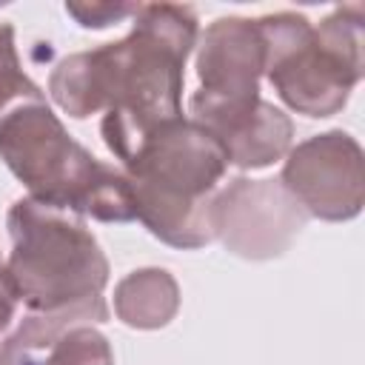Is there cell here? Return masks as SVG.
<instances>
[{
  "label": "cell",
  "instance_id": "cell-5",
  "mask_svg": "<svg viewBox=\"0 0 365 365\" xmlns=\"http://www.w3.org/2000/svg\"><path fill=\"white\" fill-rule=\"evenodd\" d=\"M265 40V77L297 114L322 120L345 108L365 71V11L339 6L317 26L297 11L257 17Z\"/></svg>",
  "mask_w": 365,
  "mask_h": 365
},
{
  "label": "cell",
  "instance_id": "cell-2",
  "mask_svg": "<svg viewBox=\"0 0 365 365\" xmlns=\"http://www.w3.org/2000/svg\"><path fill=\"white\" fill-rule=\"evenodd\" d=\"M0 160L43 205L100 222L137 220L123 168L100 163L80 145L46 100L20 103L0 114Z\"/></svg>",
  "mask_w": 365,
  "mask_h": 365
},
{
  "label": "cell",
  "instance_id": "cell-8",
  "mask_svg": "<svg viewBox=\"0 0 365 365\" xmlns=\"http://www.w3.org/2000/svg\"><path fill=\"white\" fill-rule=\"evenodd\" d=\"M279 182L308 217L345 222L365 205V154L348 131L331 128L291 145Z\"/></svg>",
  "mask_w": 365,
  "mask_h": 365
},
{
  "label": "cell",
  "instance_id": "cell-13",
  "mask_svg": "<svg viewBox=\"0 0 365 365\" xmlns=\"http://www.w3.org/2000/svg\"><path fill=\"white\" fill-rule=\"evenodd\" d=\"M17 302H20L17 288H14L11 277H9V268H6L3 259H0V334H3V331L9 328V322L14 319Z\"/></svg>",
  "mask_w": 365,
  "mask_h": 365
},
{
  "label": "cell",
  "instance_id": "cell-10",
  "mask_svg": "<svg viewBox=\"0 0 365 365\" xmlns=\"http://www.w3.org/2000/svg\"><path fill=\"white\" fill-rule=\"evenodd\" d=\"M40 365H114V351L97 328L71 325L46 348Z\"/></svg>",
  "mask_w": 365,
  "mask_h": 365
},
{
  "label": "cell",
  "instance_id": "cell-6",
  "mask_svg": "<svg viewBox=\"0 0 365 365\" xmlns=\"http://www.w3.org/2000/svg\"><path fill=\"white\" fill-rule=\"evenodd\" d=\"M194 48L200 88L188 100V114L228 148L257 125L265 106L259 97V77L265 74L259 23L234 14L217 17Z\"/></svg>",
  "mask_w": 365,
  "mask_h": 365
},
{
  "label": "cell",
  "instance_id": "cell-11",
  "mask_svg": "<svg viewBox=\"0 0 365 365\" xmlns=\"http://www.w3.org/2000/svg\"><path fill=\"white\" fill-rule=\"evenodd\" d=\"M43 88L23 71L14 43V26L0 23V114L20 103H43Z\"/></svg>",
  "mask_w": 365,
  "mask_h": 365
},
{
  "label": "cell",
  "instance_id": "cell-1",
  "mask_svg": "<svg viewBox=\"0 0 365 365\" xmlns=\"http://www.w3.org/2000/svg\"><path fill=\"white\" fill-rule=\"evenodd\" d=\"M197 37L191 6L140 3L123 40L63 57L48 94L74 120L106 111L100 131L123 165L145 137L182 117L185 60Z\"/></svg>",
  "mask_w": 365,
  "mask_h": 365
},
{
  "label": "cell",
  "instance_id": "cell-9",
  "mask_svg": "<svg viewBox=\"0 0 365 365\" xmlns=\"http://www.w3.org/2000/svg\"><path fill=\"white\" fill-rule=\"evenodd\" d=\"M180 311V285L165 268H137L114 285V314L137 331L165 328Z\"/></svg>",
  "mask_w": 365,
  "mask_h": 365
},
{
  "label": "cell",
  "instance_id": "cell-4",
  "mask_svg": "<svg viewBox=\"0 0 365 365\" xmlns=\"http://www.w3.org/2000/svg\"><path fill=\"white\" fill-rule=\"evenodd\" d=\"M6 228V268L29 314L91 311L108 319V259L83 217L23 197L9 208Z\"/></svg>",
  "mask_w": 365,
  "mask_h": 365
},
{
  "label": "cell",
  "instance_id": "cell-7",
  "mask_svg": "<svg viewBox=\"0 0 365 365\" xmlns=\"http://www.w3.org/2000/svg\"><path fill=\"white\" fill-rule=\"evenodd\" d=\"M305 222V208L279 180L234 177L211 200L214 240L242 259L282 257Z\"/></svg>",
  "mask_w": 365,
  "mask_h": 365
},
{
  "label": "cell",
  "instance_id": "cell-12",
  "mask_svg": "<svg viewBox=\"0 0 365 365\" xmlns=\"http://www.w3.org/2000/svg\"><path fill=\"white\" fill-rule=\"evenodd\" d=\"M140 3H66V14H71L83 29H108L125 17H134Z\"/></svg>",
  "mask_w": 365,
  "mask_h": 365
},
{
  "label": "cell",
  "instance_id": "cell-3",
  "mask_svg": "<svg viewBox=\"0 0 365 365\" xmlns=\"http://www.w3.org/2000/svg\"><path fill=\"white\" fill-rule=\"evenodd\" d=\"M225 171V148L191 117L163 125L123 163L137 220L160 242L182 251L214 240L211 200Z\"/></svg>",
  "mask_w": 365,
  "mask_h": 365
}]
</instances>
